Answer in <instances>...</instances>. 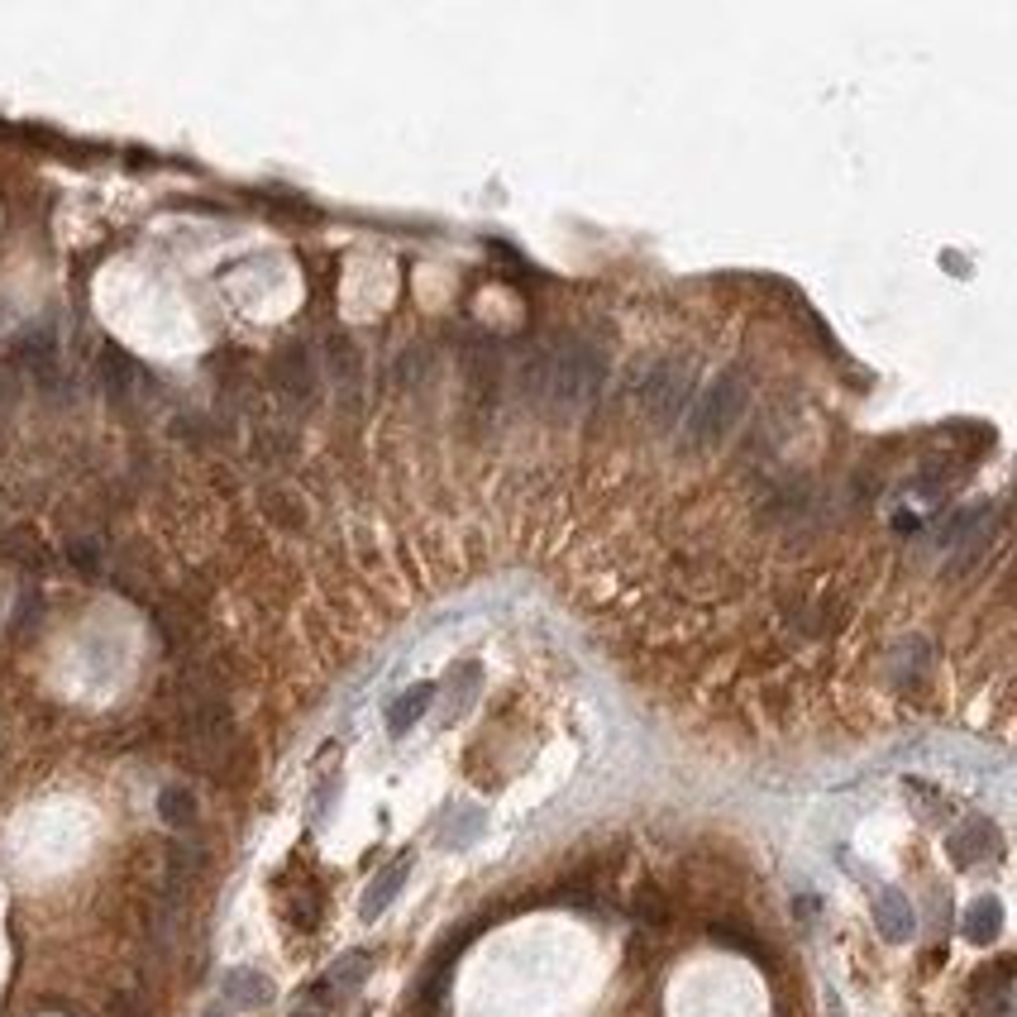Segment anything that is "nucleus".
<instances>
[{
    "label": "nucleus",
    "instance_id": "f257e3e1",
    "mask_svg": "<svg viewBox=\"0 0 1017 1017\" xmlns=\"http://www.w3.org/2000/svg\"><path fill=\"white\" fill-rule=\"evenodd\" d=\"M602 383H607V359L597 344L587 340H568V344H550L521 363V392L531 402H550L564 411H578L587 402H597Z\"/></svg>",
    "mask_w": 1017,
    "mask_h": 1017
},
{
    "label": "nucleus",
    "instance_id": "f03ea898",
    "mask_svg": "<svg viewBox=\"0 0 1017 1017\" xmlns=\"http://www.w3.org/2000/svg\"><path fill=\"white\" fill-rule=\"evenodd\" d=\"M745 406H751V383L741 373H722L697 402L688 406V421H683V435L693 444H722L731 431L741 425Z\"/></svg>",
    "mask_w": 1017,
    "mask_h": 1017
},
{
    "label": "nucleus",
    "instance_id": "7ed1b4c3",
    "mask_svg": "<svg viewBox=\"0 0 1017 1017\" xmlns=\"http://www.w3.org/2000/svg\"><path fill=\"white\" fill-rule=\"evenodd\" d=\"M688 396H693V373H688V363H678V359L650 363V369H641V377L631 383V402L655 425L678 421L683 411H688Z\"/></svg>",
    "mask_w": 1017,
    "mask_h": 1017
},
{
    "label": "nucleus",
    "instance_id": "20e7f679",
    "mask_svg": "<svg viewBox=\"0 0 1017 1017\" xmlns=\"http://www.w3.org/2000/svg\"><path fill=\"white\" fill-rule=\"evenodd\" d=\"M1004 850V840H998V826L994 822H965L956 836H950V860L960 869H975L979 860H994V855Z\"/></svg>",
    "mask_w": 1017,
    "mask_h": 1017
},
{
    "label": "nucleus",
    "instance_id": "39448f33",
    "mask_svg": "<svg viewBox=\"0 0 1017 1017\" xmlns=\"http://www.w3.org/2000/svg\"><path fill=\"white\" fill-rule=\"evenodd\" d=\"M874 927H879V936H884V942H894V946L913 942V936H917V917H913V903L903 898L898 888H884V894L874 898Z\"/></svg>",
    "mask_w": 1017,
    "mask_h": 1017
},
{
    "label": "nucleus",
    "instance_id": "423d86ee",
    "mask_svg": "<svg viewBox=\"0 0 1017 1017\" xmlns=\"http://www.w3.org/2000/svg\"><path fill=\"white\" fill-rule=\"evenodd\" d=\"M273 383L282 392H292V396H311L315 392V363L311 354L301 344H288V349H278V359H273Z\"/></svg>",
    "mask_w": 1017,
    "mask_h": 1017
},
{
    "label": "nucleus",
    "instance_id": "0eeeda50",
    "mask_svg": "<svg viewBox=\"0 0 1017 1017\" xmlns=\"http://www.w3.org/2000/svg\"><path fill=\"white\" fill-rule=\"evenodd\" d=\"M406 874H411V855H396V860L383 869V874H377V879L369 884V894H363V917H383L387 913V903L396 898V894H402V884H406Z\"/></svg>",
    "mask_w": 1017,
    "mask_h": 1017
},
{
    "label": "nucleus",
    "instance_id": "6e6552de",
    "mask_svg": "<svg viewBox=\"0 0 1017 1017\" xmlns=\"http://www.w3.org/2000/svg\"><path fill=\"white\" fill-rule=\"evenodd\" d=\"M431 703H435V683H416V688H406L387 707V731H392V736H406V731L425 717V707H431Z\"/></svg>",
    "mask_w": 1017,
    "mask_h": 1017
},
{
    "label": "nucleus",
    "instance_id": "1a4fd4ad",
    "mask_svg": "<svg viewBox=\"0 0 1017 1017\" xmlns=\"http://www.w3.org/2000/svg\"><path fill=\"white\" fill-rule=\"evenodd\" d=\"M220 989H225V998L234 1008H263L268 998H273V984H268V975H259V969H230Z\"/></svg>",
    "mask_w": 1017,
    "mask_h": 1017
},
{
    "label": "nucleus",
    "instance_id": "9d476101",
    "mask_svg": "<svg viewBox=\"0 0 1017 1017\" xmlns=\"http://www.w3.org/2000/svg\"><path fill=\"white\" fill-rule=\"evenodd\" d=\"M998 932H1004V903H998V898H979V903H969V913H965V942H975V946H994V942H998Z\"/></svg>",
    "mask_w": 1017,
    "mask_h": 1017
},
{
    "label": "nucleus",
    "instance_id": "9b49d317",
    "mask_svg": "<svg viewBox=\"0 0 1017 1017\" xmlns=\"http://www.w3.org/2000/svg\"><path fill=\"white\" fill-rule=\"evenodd\" d=\"M325 363H330V383H340V392H354L359 387V354L344 335H330L325 340Z\"/></svg>",
    "mask_w": 1017,
    "mask_h": 1017
},
{
    "label": "nucleus",
    "instance_id": "f8f14e48",
    "mask_svg": "<svg viewBox=\"0 0 1017 1017\" xmlns=\"http://www.w3.org/2000/svg\"><path fill=\"white\" fill-rule=\"evenodd\" d=\"M363 979H369V956H363V950H349V956L335 960V969L325 975V989L330 994H354Z\"/></svg>",
    "mask_w": 1017,
    "mask_h": 1017
},
{
    "label": "nucleus",
    "instance_id": "ddd939ff",
    "mask_svg": "<svg viewBox=\"0 0 1017 1017\" xmlns=\"http://www.w3.org/2000/svg\"><path fill=\"white\" fill-rule=\"evenodd\" d=\"M101 369H105V392H110V396H124V392L134 387V377H139V369L120 354V349H105Z\"/></svg>",
    "mask_w": 1017,
    "mask_h": 1017
},
{
    "label": "nucleus",
    "instance_id": "4468645a",
    "mask_svg": "<svg viewBox=\"0 0 1017 1017\" xmlns=\"http://www.w3.org/2000/svg\"><path fill=\"white\" fill-rule=\"evenodd\" d=\"M158 813H163L168 826H187L197 817V803L187 788H163V798H158Z\"/></svg>",
    "mask_w": 1017,
    "mask_h": 1017
},
{
    "label": "nucleus",
    "instance_id": "2eb2a0df",
    "mask_svg": "<svg viewBox=\"0 0 1017 1017\" xmlns=\"http://www.w3.org/2000/svg\"><path fill=\"white\" fill-rule=\"evenodd\" d=\"M330 1004H335V994H330L325 979H321L315 989H306V994H301L296 1004H292V1017H330Z\"/></svg>",
    "mask_w": 1017,
    "mask_h": 1017
},
{
    "label": "nucleus",
    "instance_id": "dca6fc26",
    "mask_svg": "<svg viewBox=\"0 0 1017 1017\" xmlns=\"http://www.w3.org/2000/svg\"><path fill=\"white\" fill-rule=\"evenodd\" d=\"M425 369H431V354H425V349H406L402 363H396L402 383H411V387H425Z\"/></svg>",
    "mask_w": 1017,
    "mask_h": 1017
},
{
    "label": "nucleus",
    "instance_id": "f3484780",
    "mask_svg": "<svg viewBox=\"0 0 1017 1017\" xmlns=\"http://www.w3.org/2000/svg\"><path fill=\"white\" fill-rule=\"evenodd\" d=\"M473 683H479V664H459V669H454V707H450V717H459V712L469 707Z\"/></svg>",
    "mask_w": 1017,
    "mask_h": 1017
},
{
    "label": "nucleus",
    "instance_id": "a211bd4d",
    "mask_svg": "<svg viewBox=\"0 0 1017 1017\" xmlns=\"http://www.w3.org/2000/svg\"><path fill=\"white\" fill-rule=\"evenodd\" d=\"M635 917H645V922H664V917H669V908H664V898L655 894V888H645V894H635Z\"/></svg>",
    "mask_w": 1017,
    "mask_h": 1017
},
{
    "label": "nucleus",
    "instance_id": "6ab92c4d",
    "mask_svg": "<svg viewBox=\"0 0 1017 1017\" xmlns=\"http://www.w3.org/2000/svg\"><path fill=\"white\" fill-rule=\"evenodd\" d=\"M10 392H14V387L6 383V373H0V402H6V396H10Z\"/></svg>",
    "mask_w": 1017,
    "mask_h": 1017
},
{
    "label": "nucleus",
    "instance_id": "aec40b11",
    "mask_svg": "<svg viewBox=\"0 0 1017 1017\" xmlns=\"http://www.w3.org/2000/svg\"><path fill=\"white\" fill-rule=\"evenodd\" d=\"M205 1017H230V1013H220V1008H211V1013H205Z\"/></svg>",
    "mask_w": 1017,
    "mask_h": 1017
}]
</instances>
